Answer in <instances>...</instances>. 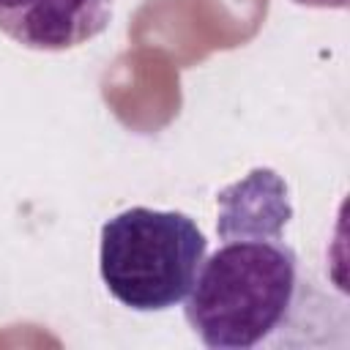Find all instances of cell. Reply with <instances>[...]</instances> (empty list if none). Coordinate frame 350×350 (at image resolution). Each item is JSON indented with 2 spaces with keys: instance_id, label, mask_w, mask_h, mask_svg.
Wrapping results in <instances>:
<instances>
[{
  "instance_id": "obj_1",
  "label": "cell",
  "mask_w": 350,
  "mask_h": 350,
  "mask_svg": "<svg viewBox=\"0 0 350 350\" xmlns=\"http://www.w3.org/2000/svg\"><path fill=\"white\" fill-rule=\"evenodd\" d=\"M221 246L202 260L186 295V323L211 350H254L284 339L306 306V279L284 241L287 183L268 167L216 197Z\"/></svg>"
},
{
  "instance_id": "obj_2",
  "label": "cell",
  "mask_w": 350,
  "mask_h": 350,
  "mask_svg": "<svg viewBox=\"0 0 350 350\" xmlns=\"http://www.w3.org/2000/svg\"><path fill=\"white\" fill-rule=\"evenodd\" d=\"M208 238L180 211L129 208L101 227L98 271L115 301L134 312H164L191 293Z\"/></svg>"
},
{
  "instance_id": "obj_3",
  "label": "cell",
  "mask_w": 350,
  "mask_h": 350,
  "mask_svg": "<svg viewBox=\"0 0 350 350\" xmlns=\"http://www.w3.org/2000/svg\"><path fill=\"white\" fill-rule=\"evenodd\" d=\"M115 0H0V30L38 52H63L107 30Z\"/></svg>"
},
{
  "instance_id": "obj_4",
  "label": "cell",
  "mask_w": 350,
  "mask_h": 350,
  "mask_svg": "<svg viewBox=\"0 0 350 350\" xmlns=\"http://www.w3.org/2000/svg\"><path fill=\"white\" fill-rule=\"evenodd\" d=\"M309 8H347V0H295Z\"/></svg>"
}]
</instances>
